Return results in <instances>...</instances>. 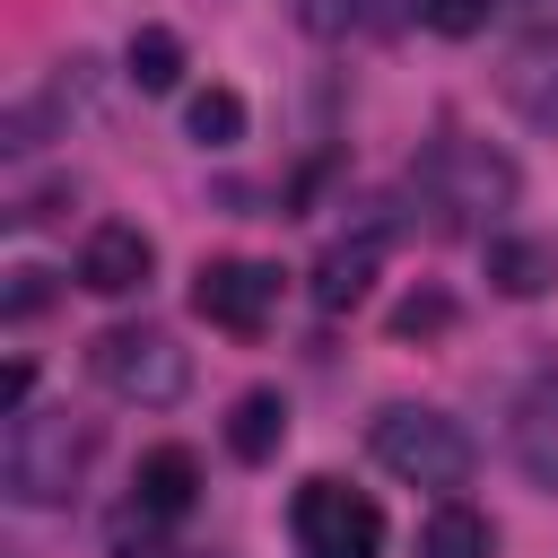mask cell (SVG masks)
<instances>
[{
    "instance_id": "obj_8",
    "label": "cell",
    "mask_w": 558,
    "mask_h": 558,
    "mask_svg": "<svg viewBox=\"0 0 558 558\" xmlns=\"http://www.w3.org/2000/svg\"><path fill=\"white\" fill-rule=\"evenodd\" d=\"M384 244H392V218H366L357 235L323 244V262H314V305H323V314H349V305L375 288V262H384Z\"/></svg>"
},
{
    "instance_id": "obj_3",
    "label": "cell",
    "mask_w": 558,
    "mask_h": 558,
    "mask_svg": "<svg viewBox=\"0 0 558 558\" xmlns=\"http://www.w3.org/2000/svg\"><path fill=\"white\" fill-rule=\"evenodd\" d=\"M87 375L113 392V401H140V410H166L192 392V349L157 323H113L87 340Z\"/></svg>"
},
{
    "instance_id": "obj_18",
    "label": "cell",
    "mask_w": 558,
    "mask_h": 558,
    "mask_svg": "<svg viewBox=\"0 0 558 558\" xmlns=\"http://www.w3.org/2000/svg\"><path fill=\"white\" fill-rule=\"evenodd\" d=\"M488 9H497V0H427V17H418V26H427V35H445V44H471V35L488 26Z\"/></svg>"
},
{
    "instance_id": "obj_5",
    "label": "cell",
    "mask_w": 558,
    "mask_h": 558,
    "mask_svg": "<svg viewBox=\"0 0 558 558\" xmlns=\"http://www.w3.org/2000/svg\"><path fill=\"white\" fill-rule=\"evenodd\" d=\"M279 270L270 262H253V253H218V262H201L192 270V314L209 323V331H227V340H262L270 331V314H279Z\"/></svg>"
},
{
    "instance_id": "obj_9",
    "label": "cell",
    "mask_w": 558,
    "mask_h": 558,
    "mask_svg": "<svg viewBox=\"0 0 558 558\" xmlns=\"http://www.w3.org/2000/svg\"><path fill=\"white\" fill-rule=\"evenodd\" d=\"M131 506L157 514V523L192 514V506H201V453H192V445H148L140 471H131Z\"/></svg>"
},
{
    "instance_id": "obj_7",
    "label": "cell",
    "mask_w": 558,
    "mask_h": 558,
    "mask_svg": "<svg viewBox=\"0 0 558 558\" xmlns=\"http://www.w3.org/2000/svg\"><path fill=\"white\" fill-rule=\"evenodd\" d=\"M148 270H157L148 227H131V218L87 227V244H78V288H87V296H140V288H148Z\"/></svg>"
},
{
    "instance_id": "obj_15",
    "label": "cell",
    "mask_w": 558,
    "mask_h": 558,
    "mask_svg": "<svg viewBox=\"0 0 558 558\" xmlns=\"http://www.w3.org/2000/svg\"><path fill=\"white\" fill-rule=\"evenodd\" d=\"M122 78H131L140 96H174V87H183V35H174V26H140V35L122 44Z\"/></svg>"
},
{
    "instance_id": "obj_14",
    "label": "cell",
    "mask_w": 558,
    "mask_h": 558,
    "mask_svg": "<svg viewBox=\"0 0 558 558\" xmlns=\"http://www.w3.org/2000/svg\"><path fill=\"white\" fill-rule=\"evenodd\" d=\"M418 558H497V523L462 497H445L427 523H418Z\"/></svg>"
},
{
    "instance_id": "obj_6",
    "label": "cell",
    "mask_w": 558,
    "mask_h": 558,
    "mask_svg": "<svg viewBox=\"0 0 558 558\" xmlns=\"http://www.w3.org/2000/svg\"><path fill=\"white\" fill-rule=\"evenodd\" d=\"M418 183L436 192V209H506V201H514V166H506L488 140H462V131H445V140L427 148Z\"/></svg>"
},
{
    "instance_id": "obj_2",
    "label": "cell",
    "mask_w": 558,
    "mask_h": 558,
    "mask_svg": "<svg viewBox=\"0 0 558 558\" xmlns=\"http://www.w3.org/2000/svg\"><path fill=\"white\" fill-rule=\"evenodd\" d=\"M366 453H375L384 480H401V488H436V497H453V488L471 480V462H480L471 427L445 418V410H427V401H392V410H375Z\"/></svg>"
},
{
    "instance_id": "obj_4",
    "label": "cell",
    "mask_w": 558,
    "mask_h": 558,
    "mask_svg": "<svg viewBox=\"0 0 558 558\" xmlns=\"http://www.w3.org/2000/svg\"><path fill=\"white\" fill-rule=\"evenodd\" d=\"M288 541H296V558H375L384 549V506L366 488L314 471L288 497Z\"/></svg>"
},
{
    "instance_id": "obj_1",
    "label": "cell",
    "mask_w": 558,
    "mask_h": 558,
    "mask_svg": "<svg viewBox=\"0 0 558 558\" xmlns=\"http://www.w3.org/2000/svg\"><path fill=\"white\" fill-rule=\"evenodd\" d=\"M87 462H96V418H78V410H17L0 436L9 506H70Z\"/></svg>"
},
{
    "instance_id": "obj_20",
    "label": "cell",
    "mask_w": 558,
    "mask_h": 558,
    "mask_svg": "<svg viewBox=\"0 0 558 558\" xmlns=\"http://www.w3.org/2000/svg\"><path fill=\"white\" fill-rule=\"evenodd\" d=\"M44 270H9V323H26V314H44Z\"/></svg>"
},
{
    "instance_id": "obj_19",
    "label": "cell",
    "mask_w": 558,
    "mask_h": 558,
    "mask_svg": "<svg viewBox=\"0 0 558 558\" xmlns=\"http://www.w3.org/2000/svg\"><path fill=\"white\" fill-rule=\"evenodd\" d=\"M349 17H366V26H410V17H427V0H349Z\"/></svg>"
},
{
    "instance_id": "obj_10",
    "label": "cell",
    "mask_w": 558,
    "mask_h": 558,
    "mask_svg": "<svg viewBox=\"0 0 558 558\" xmlns=\"http://www.w3.org/2000/svg\"><path fill=\"white\" fill-rule=\"evenodd\" d=\"M514 462H523V480H532V488H549V497H558V366H549V375H532V384H523V401H514Z\"/></svg>"
},
{
    "instance_id": "obj_21",
    "label": "cell",
    "mask_w": 558,
    "mask_h": 558,
    "mask_svg": "<svg viewBox=\"0 0 558 558\" xmlns=\"http://www.w3.org/2000/svg\"><path fill=\"white\" fill-rule=\"evenodd\" d=\"M26 392H35V366H26V357H9V366H0V418H17V410H26Z\"/></svg>"
},
{
    "instance_id": "obj_11",
    "label": "cell",
    "mask_w": 558,
    "mask_h": 558,
    "mask_svg": "<svg viewBox=\"0 0 558 558\" xmlns=\"http://www.w3.org/2000/svg\"><path fill=\"white\" fill-rule=\"evenodd\" d=\"M279 445H288V401H279L270 384L235 392V410H227V453H235L244 471H262V462H279Z\"/></svg>"
},
{
    "instance_id": "obj_13",
    "label": "cell",
    "mask_w": 558,
    "mask_h": 558,
    "mask_svg": "<svg viewBox=\"0 0 558 558\" xmlns=\"http://www.w3.org/2000/svg\"><path fill=\"white\" fill-rule=\"evenodd\" d=\"M480 262H488V288H497V296H541V288L558 279V253H549L541 235H488Z\"/></svg>"
},
{
    "instance_id": "obj_12",
    "label": "cell",
    "mask_w": 558,
    "mask_h": 558,
    "mask_svg": "<svg viewBox=\"0 0 558 558\" xmlns=\"http://www.w3.org/2000/svg\"><path fill=\"white\" fill-rule=\"evenodd\" d=\"M506 105H514L532 131H558V35H541V44H523V52L506 61Z\"/></svg>"
},
{
    "instance_id": "obj_17",
    "label": "cell",
    "mask_w": 558,
    "mask_h": 558,
    "mask_svg": "<svg viewBox=\"0 0 558 558\" xmlns=\"http://www.w3.org/2000/svg\"><path fill=\"white\" fill-rule=\"evenodd\" d=\"M445 331H453V296L445 288H410L392 305V340H445Z\"/></svg>"
},
{
    "instance_id": "obj_16",
    "label": "cell",
    "mask_w": 558,
    "mask_h": 558,
    "mask_svg": "<svg viewBox=\"0 0 558 558\" xmlns=\"http://www.w3.org/2000/svg\"><path fill=\"white\" fill-rule=\"evenodd\" d=\"M244 122H253V113H244V96H235V87H201V96L183 105V131H192L201 148H235V140H244Z\"/></svg>"
}]
</instances>
